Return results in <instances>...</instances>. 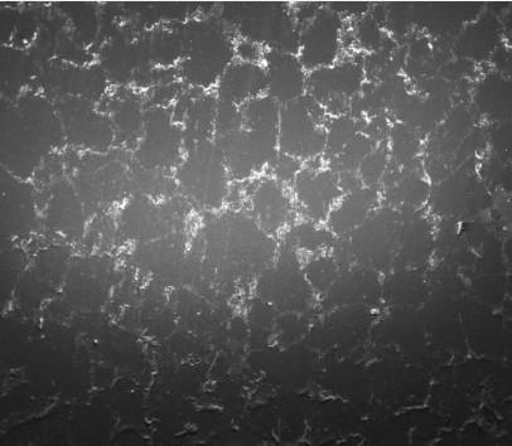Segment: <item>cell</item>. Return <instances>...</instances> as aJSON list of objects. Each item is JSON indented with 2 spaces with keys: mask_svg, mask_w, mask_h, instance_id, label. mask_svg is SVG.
Listing matches in <instances>:
<instances>
[{
  "mask_svg": "<svg viewBox=\"0 0 512 446\" xmlns=\"http://www.w3.org/2000/svg\"><path fill=\"white\" fill-rule=\"evenodd\" d=\"M205 241L212 264L227 274H254L275 255L274 241L268 232L253 218L239 213L211 222Z\"/></svg>",
  "mask_w": 512,
  "mask_h": 446,
  "instance_id": "obj_1",
  "label": "cell"
},
{
  "mask_svg": "<svg viewBox=\"0 0 512 446\" xmlns=\"http://www.w3.org/2000/svg\"><path fill=\"white\" fill-rule=\"evenodd\" d=\"M182 41V76L192 86L206 89L217 84L233 63L235 45L221 24L211 19L188 23Z\"/></svg>",
  "mask_w": 512,
  "mask_h": 446,
  "instance_id": "obj_2",
  "label": "cell"
},
{
  "mask_svg": "<svg viewBox=\"0 0 512 446\" xmlns=\"http://www.w3.org/2000/svg\"><path fill=\"white\" fill-rule=\"evenodd\" d=\"M225 18L244 40L267 45L274 51L298 55V22L282 3H236L225 7Z\"/></svg>",
  "mask_w": 512,
  "mask_h": 446,
  "instance_id": "obj_3",
  "label": "cell"
},
{
  "mask_svg": "<svg viewBox=\"0 0 512 446\" xmlns=\"http://www.w3.org/2000/svg\"><path fill=\"white\" fill-rule=\"evenodd\" d=\"M178 182L188 197L202 207L220 208L229 192L224 155L219 145L210 140L188 149L185 161L178 168Z\"/></svg>",
  "mask_w": 512,
  "mask_h": 446,
  "instance_id": "obj_4",
  "label": "cell"
},
{
  "mask_svg": "<svg viewBox=\"0 0 512 446\" xmlns=\"http://www.w3.org/2000/svg\"><path fill=\"white\" fill-rule=\"evenodd\" d=\"M317 101L306 96L283 106L278 126L279 153L299 161H312L326 152V129L320 125Z\"/></svg>",
  "mask_w": 512,
  "mask_h": 446,
  "instance_id": "obj_5",
  "label": "cell"
},
{
  "mask_svg": "<svg viewBox=\"0 0 512 446\" xmlns=\"http://www.w3.org/2000/svg\"><path fill=\"white\" fill-rule=\"evenodd\" d=\"M227 171L243 181L272 164L279 153L278 132L240 129L219 140Z\"/></svg>",
  "mask_w": 512,
  "mask_h": 446,
  "instance_id": "obj_6",
  "label": "cell"
},
{
  "mask_svg": "<svg viewBox=\"0 0 512 446\" xmlns=\"http://www.w3.org/2000/svg\"><path fill=\"white\" fill-rule=\"evenodd\" d=\"M344 38V23L332 9H317L299 33V60L309 72L335 65Z\"/></svg>",
  "mask_w": 512,
  "mask_h": 446,
  "instance_id": "obj_7",
  "label": "cell"
},
{
  "mask_svg": "<svg viewBox=\"0 0 512 446\" xmlns=\"http://www.w3.org/2000/svg\"><path fill=\"white\" fill-rule=\"evenodd\" d=\"M143 139L137 150V161L143 168L164 169L175 166L183 142V133L163 106L146 113Z\"/></svg>",
  "mask_w": 512,
  "mask_h": 446,
  "instance_id": "obj_8",
  "label": "cell"
},
{
  "mask_svg": "<svg viewBox=\"0 0 512 446\" xmlns=\"http://www.w3.org/2000/svg\"><path fill=\"white\" fill-rule=\"evenodd\" d=\"M399 217L395 212H374L365 223L351 234V252L362 263L381 268L391 263L398 254Z\"/></svg>",
  "mask_w": 512,
  "mask_h": 446,
  "instance_id": "obj_9",
  "label": "cell"
},
{
  "mask_svg": "<svg viewBox=\"0 0 512 446\" xmlns=\"http://www.w3.org/2000/svg\"><path fill=\"white\" fill-rule=\"evenodd\" d=\"M309 285L291 245L280 252L277 263L260 279V295L283 308H297L308 302Z\"/></svg>",
  "mask_w": 512,
  "mask_h": 446,
  "instance_id": "obj_10",
  "label": "cell"
},
{
  "mask_svg": "<svg viewBox=\"0 0 512 446\" xmlns=\"http://www.w3.org/2000/svg\"><path fill=\"white\" fill-rule=\"evenodd\" d=\"M294 193L298 205L312 222L326 221L342 197L340 178L335 171L320 168H302L294 179Z\"/></svg>",
  "mask_w": 512,
  "mask_h": 446,
  "instance_id": "obj_11",
  "label": "cell"
},
{
  "mask_svg": "<svg viewBox=\"0 0 512 446\" xmlns=\"http://www.w3.org/2000/svg\"><path fill=\"white\" fill-rule=\"evenodd\" d=\"M263 60L270 98L286 106L306 96L308 74L297 55L270 50L264 53Z\"/></svg>",
  "mask_w": 512,
  "mask_h": 446,
  "instance_id": "obj_12",
  "label": "cell"
},
{
  "mask_svg": "<svg viewBox=\"0 0 512 446\" xmlns=\"http://www.w3.org/2000/svg\"><path fill=\"white\" fill-rule=\"evenodd\" d=\"M364 79V69L360 63L337 61L330 67L311 71L307 79V90L312 92L317 103H342L361 90Z\"/></svg>",
  "mask_w": 512,
  "mask_h": 446,
  "instance_id": "obj_13",
  "label": "cell"
},
{
  "mask_svg": "<svg viewBox=\"0 0 512 446\" xmlns=\"http://www.w3.org/2000/svg\"><path fill=\"white\" fill-rule=\"evenodd\" d=\"M181 213L175 208L159 207L147 198H137L124 208L122 226L125 235L143 242L158 240L175 229Z\"/></svg>",
  "mask_w": 512,
  "mask_h": 446,
  "instance_id": "obj_14",
  "label": "cell"
},
{
  "mask_svg": "<svg viewBox=\"0 0 512 446\" xmlns=\"http://www.w3.org/2000/svg\"><path fill=\"white\" fill-rule=\"evenodd\" d=\"M254 220L268 234L283 229L291 222L293 205L286 189L277 179H264L251 192Z\"/></svg>",
  "mask_w": 512,
  "mask_h": 446,
  "instance_id": "obj_15",
  "label": "cell"
},
{
  "mask_svg": "<svg viewBox=\"0 0 512 446\" xmlns=\"http://www.w3.org/2000/svg\"><path fill=\"white\" fill-rule=\"evenodd\" d=\"M61 114L75 143L106 148L113 142L115 129L104 116L94 113L89 101H67Z\"/></svg>",
  "mask_w": 512,
  "mask_h": 446,
  "instance_id": "obj_16",
  "label": "cell"
},
{
  "mask_svg": "<svg viewBox=\"0 0 512 446\" xmlns=\"http://www.w3.org/2000/svg\"><path fill=\"white\" fill-rule=\"evenodd\" d=\"M267 91V72L259 63H231L217 82L219 101L244 105Z\"/></svg>",
  "mask_w": 512,
  "mask_h": 446,
  "instance_id": "obj_17",
  "label": "cell"
},
{
  "mask_svg": "<svg viewBox=\"0 0 512 446\" xmlns=\"http://www.w3.org/2000/svg\"><path fill=\"white\" fill-rule=\"evenodd\" d=\"M378 193L371 187L357 188L347 192L332 208L327 217L332 234L351 235L375 212Z\"/></svg>",
  "mask_w": 512,
  "mask_h": 446,
  "instance_id": "obj_18",
  "label": "cell"
},
{
  "mask_svg": "<svg viewBox=\"0 0 512 446\" xmlns=\"http://www.w3.org/2000/svg\"><path fill=\"white\" fill-rule=\"evenodd\" d=\"M135 259L144 269L161 278L167 279L181 275L182 242L178 237H167V239L162 237V239L143 242V246L135 252Z\"/></svg>",
  "mask_w": 512,
  "mask_h": 446,
  "instance_id": "obj_19",
  "label": "cell"
},
{
  "mask_svg": "<svg viewBox=\"0 0 512 446\" xmlns=\"http://www.w3.org/2000/svg\"><path fill=\"white\" fill-rule=\"evenodd\" d=\"M431 250V231L422 217L400 222L398 254L405 264L419 266L427 259Z\"/></svg>",
  "mask_w": 512,
  "mask_h": 446,
  "instance_id": "obj_20",
  "label": "cell"
},
{
  "mask_svg": "<svg viewBox=\"0 0 512 446\" xmlns=\"http://www.w3.org/2000/svg\"><path fill=\"white\" fill-rule=\"evenodd\" d=\"M216 113L217 100L212 96H204L188 106L183 132V142L187 150L209 140L212 130L215 129Z\"/></svg>",
  "mask_w": 512,
  "mask_h": 446,
  "instance_id": "obj_21",
  "label": "cell"
},
{
  "mask_svg": "<svg viewBox=\"0 0 512 446\" xmlns=\"http://www.w3.org/2000/svg\"><path fill=\"white\" fill-rule=\"evenodd\" d=\"M48 84L62 94L81 95L86 98L103 94L105 80L94 70L60 69L51 71Z\"/></svg>",
  "mask_w": 512,
  "mask_h": 446,
  "instance_id": "obj_22",
  "label": "cell"
},
{
  "mask_svg": "<svg viewBox=\"0 0 512 446\" xmlns=\"http://www.w3.org/2000/svg\"><path fill=\"white\" fill-rule=\"evenodd\" d=\"M244 129L278 132L280 110L269 95L258 96L241 106Z\"/></svg>",
  "mask_w": 512,
  "mask_h": 446,
  "instance_id": "obj_23",
  "label": "cell"
},
{
  "mask_svg": "<svg viewBox=\"0 0 512 446\" xmlns=\"http://www.w3.org/2000/svg\"><path fill=\"white\" fill-rule=\"evenodd\" d=\"M144 119L146 113H143L139 100L135 96H124L114 110V129L125 140L134 139L144 128Z\"/></svg>",
  "mask_w": 512,
  "mask_h": 446,
  "instance_id": "obj_24",
  "label": "cell"
},
{
  "mask_svg": "<svg viewBox=\"0 0 512 446\" xmlns=\"http://www.w3.org/2000/svg\"><path fill=\"white\" fill-rule=\"evenodd\" d=\"M359 135V124L347 115H338L326 129V154L337 158Z\"/></svg>",
  "mask_w": 512,
  "mask_h": 446,
  "instance_id": "obj_25",
  "label": "cell"
},
{
  "mask_svg": "<svg viewBox=\"0 0 512 446\" xmlns=\"http://www.w3.org/2000/svg\"><path fill=\"white\" fill-rule=\"evenodd\" d=\"M147 50L151 61L163 66L171 65L183 52L182 33L157 31L149 38Z\"/></svg>",
  "mask_w": 512,
  "mask_h": 446,
  "instance_id": "obj_26",
  "label": "cell"
},
{
  "mask_svg": "<svg viewBox=\"0 0 512 446\" xmlns=\"http://www.w3.org/2000/svg\"><path fill=\"white\" fill-rule=\"evenodd\" d=\"M478 104L489 114L506 113L510 110V87L500 79H489L483 82L477 92Z\"/></svg>",
  "mask_w": 512,
  "mask_h": 446,
  "instance_id": "obj_27",
  "label": "cell"
},
{
  "mask_svg": "<svg viewBox=\"0 0 512 446\" xmlns=\"http://www.w3.org/2000/svg\"><path fill=\"white\" fill-rule=\"evenodd\" d=\"M309 285L318 292H328L338 278V265L330 256L318 255L303 268Z\"/></svg>",
  "mask_w": 512,
  "mask_h": 446,
  "instance_id": "obj_28",
  "label": "cell"
},
{
  "mask_svg": "<svg viewBox=\"0 0 512 446\" xmlns=\"http://www.w3.org/2000/svg\"><path fill=\"white\" fill-rule=\"evenodd\" d=\"M332 232L320 229L316 222H304L301 225L294 226L291 231V237L294 246L304 251L318 254L323 247L330 245L332 241Z\"/></svg>",
  "mask_w": 512,
  "mask_h": 446,
  "instance_id": "obj_29",
  "label": "cell"
},
{
  "mask_svg": "<svg viewBox=\"0 0 512 446\" xmlns=\"http://www.w3.org/2000/svg\"><path fill=\"white\" fill-rule=\"evenodd\" d=\"M390 196L399 205L417 207L427 200L428 184L422 178L410 176L396 184Z\"/></svg>",
  "mask_w": 512,
  "mask_h": 446,
  "instance_id": "obj_30",
  "label": "cell"
},
{
  "mask_svg": "<svg viewBox=\"0 0 512 446\" xmlns=\"http://www.w3.org/2000/svg\"><path fill=\"white\" fill-rule=\"evenodd\" d=\"M391 150L399 162L407 163L417 157L419 140L414 130L403 123L396 124L391 129Z\"/></svg>",
  "mask_w": 512,
  "mask_h": 446,
  "instance_id": "obj_31",
  "label": "cell"
},
{
  "mask_svg": "<svg viewBox=\"0 0 512 446\" xmlns=\"http://www.w3.org/2000/svg\"><path fill=\"white\" fill-rule=\"evenodd\" d=\"M386 168H388V153H386V150L373 149L360 164V177L367 187H371L384 176Z\"/></svg>",
  "mask_w": 512,
  "mask_h": 446,
  "instance_id": "obj_32",
  "label": "cell"
},
{
  "mask_svg": "<svg viewBox=\"0 0 512 446\" xmlns=\"http://www.w3.org/2000/svg\"><path fill=\"white\" fill-rule=\"evenodd\" d=\"M356 41L369 50H378L381 43L379 21L375 17H362L356 27Z\"/></svg>",
  "mask_w": 512,
  "mask_h": 446,
  "instance_id": "obj_33",
  "label": "cell"
},
{
  "mask_svg": "<svg viewBox=\"0 0 512 446\" xmlns=\"http://www.w3.org/2000/svg\"><path fill=\"white\" fill-rule=\"evenodd\" d=\"M275 179L282 182H294L297 174L301 171V161L291 155L279 153L272 162Z\"/></svg>",
  "mask_w": 512,
  "mask_h": 446,
  "instance_id": "obj_34",
  "label": "cell"
},
{
  "mask_svg": "<svg viewBox=\"0 0 512 446\" xmlns=\"http://www.w3.org/2000/svg\"><path fill=\"white\" fill-rule=\"evenodd\" d=\"M492 37H494V32H492L491 27H487L485 24H478L476 28H473L468 33L466 40L463 42L468 45V48L473 53H482L489 50Z\"/></svg>",
  "mask_w": 512,
  "mask_h": 446,
  "instance_id": "obj_35",
  "label": "cell"
},
{
  "mask_svg": "<svg viewBox=\"0 0 512 446\" xmlns=\"http://www.w3.org/2000/svg\"><path fill=\"white\" fill-rule=\"evenodd\" d=\"M235 56H238L241 62L259 63L260 60H263L264 53L255 42L243 40L235 45Z\"/></svg>",
  "mask_w": 512,
  "mask_h": 446,
  "instance_id": "obj_36",
  "label": "cell"
}]
</instances>
